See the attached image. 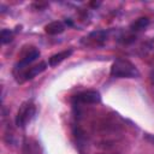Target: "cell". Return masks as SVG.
Wrapping results in <instances>:
<instances>
[{
  "instance_id": "cell-1",
  "label": "cell",
  "mask_w": 154,
  "mask_h": 154,
  "mask_svg": "<svg viewBox=\"0 0 154 154\" xmlns=\"http://www.w3.org/2000/svg\"><path fill=\"white\" fill-rule=\"evenodd\" d=\"M111 76L116 78H137L140 77L138 69L128 59L118 58L111 66Z\"/></svg>"
},
{
  "instance_id": "cell-2",
  "label": "cell",
  "mask_w": 154,
  "mask_h": 154,
  "mask_svg": "<svg viewBox=\"0 0 154 154\" xmlns=\"http://www.w3.org/2000/svg\"><path fill=\"white\" fill-rule=\"evenodd\" d=\"M35 113H36V107L32 101L23 102L16 116V125L18 128H25L32 120Z\"/></svg>"
},
{
  "instance_id": "cell-3",
  "label": "cell",
  "mask_w": 154,
  "mask_h": 154,
  "mask_svg": "<svg viewBox=\"0 0 154 154\" xmlns=\"http://www.w3.org/2000/svg\"><path fill=\"white\" fill-rule=\"evenodd\" d=\"M40 57V51L36 49L35 47H30V49L23 54V57L20 58V60L17 63L16 65V71L19 70V71H24L31 63H34L37 58Z\"/></svg>"
},
{
  "instance_id": "cell-4",
  "label": "cell",
  "mask_w": 154,
  "mask_h": 154,
  "mask_svg": "<svg viewBox=\"0 0 154 154\" xmlns=\"http://www.w3.org/2000/svg\"><path fill=\"white\" fill-rule=\"evenodd\" d=\"M76 100L84 105H94L101 101V95L97 90H85L76 95Z\"/></svg>"
},
{
  "instance_id": "cell-5",
  "label": "cell",
  "mask_w": 154,
  "mask_h": 154,
  "mask_svg": "<svg viewBox=\"0 0 154 154\" xmlns=\"http://www.w3.org/2000/svg\"><path fill=\"white\" fill-rule=\"evenodd\" d=\"M46 67H47V64L45 63V61H41L38 65H35V66H32V67H29L28 70H24L22 73H20V76H18V77H20L17 82H19V83H23V82H26V81H29V79H32L35 76H37V75H40L41 72H43L45 70H46Z\"/></svg>"
},
{
  "instance_id": "cell-6",
  "label": "cell",
  "mask_w": 154,
  "mask_h": 154,
  "mask_svg": "<svg viewBox=\"0 0 154 154\" xmlns=\"http://www.w3.org/2000/svg\"><path fill=\"white\" fill-rule=\"evenodd\" d=\"M23 154H42L40 143L34 138H25L23 142Z\"/></svg>"
},
{
  "instance_id": "cell-7",
  "label": "cell",
  "mask_w": 154,
  "mask_h": 154,
  "mask_svg": "<svg viewBox=\"0 0 154 154\" xmlns=\"http://www.w3.org/2000/svg\"><path fill=\"white\" fill-rule=\"evenodd\" d=\"M64 30H65V25L60 20L51 22L45 26V32L48 35H58V34H61Z\"/></svg>"
},
{
  "instance_id": "cell-8",
  "label": "cell",
  "mask_w": 154,
  "mask_h": 154,
  "mask_svg": "<svg viewBox=\"0 0 154 154\" xmlns=\"http://www.w3.org/2000/svg\"><path fill=\"white\" fill-rule=\"evenodd\" d=\"M72 52H73V49H66V51H63V52H59V53L52 55L48 60V65L52 66V67L59 65L61 61H64L66 58H69L72 54Z\"/></svg>"
},
{
  "instance_id": "cell-9",
  "label": "cell",
  "mask_w": 154,
  "mask_h": 154,
  "mask_svg": "<svg viewBox=\"0 0 154 154\" xmlns=\"http://www.w3.org/2000/svg\"><path fill=\"white\" fill-rule=\"evenodd\" d=\"M148 24H149V19L146 18V17H142V18L136 19L134 23H131L130 28H131V30L137 31V30H142V29H144Z\"/></svg>"
},
{
  "instance_id": "cell-10",
  "label": "cell",
  "mask_w": 154,
  "mask_h": 154,
  "mask_svg": "<svg viewBox=\"0 0 154 154\" xmlns=\"http://www.w3.org/2000/svg\"><path fill=\"white\" fill-rule=\"evenodd\" d=\"M11 40H12V31H10L7 29H2L1 32H0V41H1V43L2 45L8 43Z\"/></svg>"
},
{
  "instance_id": "cell-11",
  "label": "cell",
  "mask_w": 154,
  "mask_h": 154,
  "mask_svg": "<svg viewBox=\"0 0 154 154\" xmlns=\"http://www.w3.org/2000/svg\"><path fill=\"white\" fill-rule=\"evenodd\" d=\"M149 76H150V81H152V82H153V84H154V70H152V71H150V75H149Z\"/></svg>"
}]
</instances>
